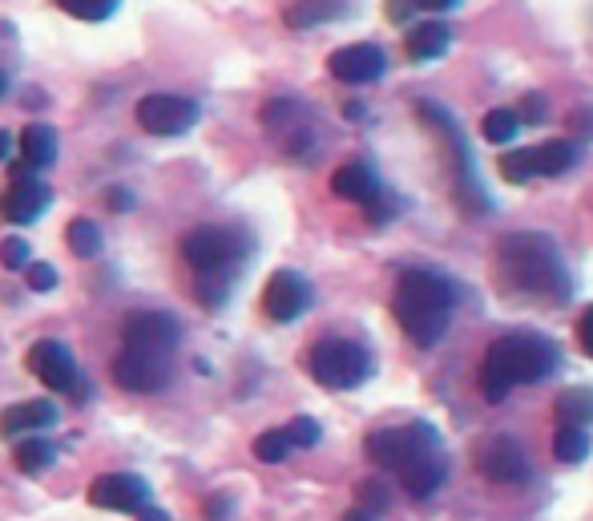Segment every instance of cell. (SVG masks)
I'll return each mask as SVG.
<instances>
[{
  "label": "cell",
  "instance_id": "43",
  "mask_svg": "<svg viewBox=\"0 0 593 521\" xmlns=\"http://www.w3.org/2000/svg\"><path fill=\"white\" fill-rule=\"evenodd\" d=\"M13 158V134L9 130H0V162Z\"/></svg>",
  "mask_w": 593,
  "mask_h": 521
},
{
  "label": "cell",
  "instance_id": "27",
  "mask_svg": "<svg viewBox=\"0 0 593 521\" xmlns=\"http://www.w3.org/2000/svg\"><path fill=\"white\" fill-rule=\"evenodd\" d=\"M481 134L493 142V146H505V142H513L521 134V118H517V109H488L485 121H481Z\"/></svg>",
  "mask_w": 593,
  "mask_h": 521
},
{
  "label": "cell",
  "instance_id": "21",
  "mask_svg": "<svg viewBox=\"0 0 593 521\" xmlns=\"http://www.w3.org/2000/svg\"><path fill=\"white\" fill-rule=\"evenodd\" d=\"M57 453H61V449H57L54 441H45V437H37V433H28L25 441L16 445L13 461L25 477H40V473H49V469L57 465Z\"/></svg>",
  "mask_w": 593,
  "mask_h": 521
},
{
  "label": "cell",
  "instance_id": "37",
  "mask_svg": "<svg viewBox=\"0 0 593 521\" xmlns=\"http://www.w3.org/2000/svg\"><path fill=\"white\" fill-rule=\"evenodd\" d=\"M290 114H295V102H290V97H278V102H271V106L263 109V121L266 126H283Z\"/></svg>",
  "mask_w": 593,
  "mask_h": 521
},
{
  "label": "cell",
  "instance_id": "31",
  "mask_svg": "<svg viewBox=\"0 0 593 521\" xmlns=\"http://www.w3.org/2000/svg\"><path fill=\"white\" fill-rule=\"evenodd\" d=\"M0 263L9 271H25L28 263H33V251H28L25 239H16V235H9V239L0 242Z\"/></svg>",
  "mask_w": 593,
  "mask_h": 521
},
{
  "label": "cell",
  "instance_id": "11",
  "mask_svg": "<svg viewBox=\"0 0 593 521\" xmlns=\"http://www.w3.org/2000/svg\"><path fill=\"white\" fill-rule=\"evenodd\" d=\"M16 178L13 187L0 194V214L9 218V223H16V227H25V223H37L40 214L49 211V202H54V190L45 187L37 178V170L33 166H16Z\"/></svg>",
  "mask_w": 593,
  "mask_h": 521
},
{
  "label": "cell",
  "instance_id": "1",
  "mask_svg": "<svg viewBox=\"0 0 593 521\" xmlns=\"http://www.w3.org/2000/svg\"><path fill=\"white\" fill-rule=\"evenodd\" d=\"M497 287L513 304L529 308H566L573 299V275L566 268V254L549 235L537 230H513L497 239Z\"/></svg>",
  "mask_w": 593,
  "mask_h": 521
},
{
  "label": "cell",
  "instance_id": "39",
  "mask_svg": "<svg viewBox=\"0 0 593 521\" xmlns=\"http://www.w3.org/2000/svg\"><path fill=\"white\" fill-rule=\"evenodd\" d=\"M578 344L593 360V308H585V316H581V323H578Z\"/></svg>",
  "mask_w": 593,
  "mask_h": 521
},
{
  "label": "cell",
  "instance_id": "35",
  "mask_svg": "<svg viewBox=\"0 0 593 521\" xmlns=\"http://www.w3.org/2000/svg\"><path fill=\"white\" fill-rule=\"evenodd\" d=\"M566 126L573 130L578 138H590L593 142V106H578V109H569V118Z\"/></svg>",
  "mask_w": 593,
  "mask_h": 521
},
{
  "label": "cell",
  "instance_id": "36",
  "mask_svg": "<svg viewBox=\"0 0 593 521\" xmlns=\"http://www.w3.org/2000/svg\"><path fill=\"white\" fill-rule=\"evenodd\" d=\"M392 214H395V199L388 194V190H380V194H376V199L368 202V218L376 223V227H380V223H388Z\"/></svg>",
  "mask_w": 593,
  "mask_h": 521
},
{
  "label": "cell",
  "instance_id": "10",
  "mask_svg": "<svg viewBox=\"0 0 593 521\" xmlns=\"http://www.w3.org/2000/svg\"><path fill=\"white\" fill-rule=\"evenodd\" d=\"M138 121H142L145 134L182 138L186 130H194L198 102L182 94H145L142 102H138Z\"/></svg>",
  "mask_w": 593,
  "mask_h": 521
},
{
  "label": "cell",
  "instance_id": "24",
  "mask_svg": "<svg viewBox=\"0 0 593 521\" xmlns=\"http://www.w3.org/2000/svg\"><path fill=\"white\" fill-rule=\"evenodd\" d=\"M573 162H578V146H573V142H566V138L541 142V146L533 150V166H537V174H549V178L573 170Z\"/></svg>",
  "mask_w": 593,
  "mask_h": 521
},
{
  "label": "cell",
  "instance_id": "7",
  "mask_svg": "<svg viewBox=\"0 0 593 521\" xmlns=\"http://www.w3.org/2000/svg\"><path fill=\"white\" fill-rule=\"evenodd\" d=\"M416 114H420L428 126H432L436 134L449 142L452 150V166H456V199L464 202V211H476V214H485L493 211V199L485 194V187L476 182V174H473V154H469V146H464V134L456 130V121H452L449 109H440L432 106V102H420L416 106Z\"/></svg>",
  "mask_w": 593,
  "mask_h": 521
},
{
  "label": "cell",
  "instance_id": "2",
  "mask_svg": "<svg viewBox=\"0 0 593 521\" xmlns=\"http://www.w3.org/2000/svg\"><path fill=\"white\" fill-rule=\"evenodd\" d=\"M364 449L376 465L395 473L416 501H428L440 485L449 482V457H444L440 433L428 421H412L404 428H380L364 441Z\"/></svg>",
  "mask_w": 593,
  "mask_h": 521
},
{
  "label": "cell",
  "instance_id": "3",
  "mask_svg": "<svg viewBox=\"0 0 593 521\" xmlns=\"http://www.w3.org/2000/svg\"><path fill=\"white\" fill-rule=\"evenodd\" d=\"M561 368V347L537 332H513L493 340L481 360L476 384L488 404H501L517 384H541Z\"/></svg>",
  "mask_w": 593,
  "mask_h": 521
},
{
  "label": "cell",
  "instance_id": "16",
  "mask_svg": "<svg viewBox=\"0 0 593 521\" xmlns=\"http://www.w3.org/2000/svg\"><path fill=\"white\" fill-rule=\"evenodd\" d=\"M90 506L114 509V513H138L150 506V485L133 473H106L90 485Z\"/></svg>",
  "mask_w": 593,
  "mask_h": 521
},
{
  "label": "cell",
  "instance_id": "32",
  "mask_svg": "<svg viewBox=\"0 0 593 521\" xmlns=\"http://www.w3.org/2000/svg\"><path fill=\"white\" fill-rule=\"evenodd\" d=\"M287 437H290V445L295 449H311V445H319V421H311V416H295L287 425Z\"/></svg>",
  "mask_w": 593,
  "mask_h": 521
},
{
  "label": "cell",
  "instance_id": "17",
  "mask_svg": "<svg viewBox=\"0 0 593 521\" xmlns=\"http://www.w3.org/2000/svg\"><path fill=\"white\" fill-rule=\"evenodd\" d=\"M380 174L371 170V162L356 158V162H343L340 170L331 174V194L343 202H359V206H368L376 194H380Z\"/></svg>",
  "mask_w": 593,
  "mask_h": 521
},
{
  "label": "cell",
  "instance_id": "33",
  "mask_svg": "<svg viewBox=\"0 0 593 521\" xmlns=\"http://www.w3.org/2000/svg\"><path fill=\"white\" fill-rule=\"evenodd\" d=\"M25 280H28V287H33V292H54V287H57V271L49 268V263H28Z\"/></svg>",
  "mask_w": 593,
  "mask_h": 521
},
{
  "label": "cell",
  "instance_id": "19",
  "mask_svg": "<svg viewBox=\"0 0 593 521\" xmlns=\"http://www.w3.org/2000/svg\"><path fill=\"white\" fill-rule=\"evenodd\" d=\"M449 40H452V28L444 25V21H428V25H416L404 37V54L412 57V61H436V57L449 49Z\"/></svg>",
  "mask_w": 593,
  "mask_h": 521
},
{
  "label": "cell",
  "instance_id": "40",
  "mask_svg": "<svg viewBox=\"0 0 593 521\" xmlns=\"http://www.w3.org/2000/svg\"><path fill=\"white\" fill-rule=\"evenodd\" d=\"M106 206H109V211H118V214L133 211V194H130V190H126V187L106 190Z\"/></svg>",
  "mask_w": 593,
  "mask_h": 521
},
{
  "label": "cell",
  "instance_id": "14",
  "mask_svg": "<svg viewBox=\"0 0 593 521\" xmlns=\"http://www.w3.org/2000/svg\"><path fill=\"white\" fill-rule=\"evenodd\" d=\"M476 469L497 485L529 482V457L513 437H488V441H481V449H476Z\"/></svg>",
  "mask_w": 593,
  "mask_h": 521
},
{
  "label": "cell",
  "instance_id": "18",
  "mask_svg": "<svg viewBox=\"0 0 593 521\" xmlns=\"http://www.w3.org/2000/svg\"><path fill=\"white\" fill-rule=\"evenodd\" d=\"M61 421L54 401H21L13 408H4L0 416V433L4 437H28V433H45V428H54Z\"/></svg>",
  "mask_w": 593,
  "mask_h": 521
},
{
  "label": "cell",
  "instance_id": "29",
  "mask_svg": "<svg viewBox=\"0 0 593 521\" xmlns=\"http://www.w3.org/2000/svg\"><path fill=\"white\" fill-rule=\"evenodd\" d=\"M69 16H78V21H109V16L118 13L121 0H57Z\"/></svg>",
  "mask_w": 593,
  "mask_h": 521
},
{
  "label": "cell",
  "instance_id": "28",
  "mask_svg": "<svg viewBox=\"0 0 593 521\" xmlns=\"http://www.w3.org/2000/svg\"><path fill=\"white\" fill-rule=\"evenodd\" d=\"M290 437L287 428H271V433H263V437H254V457L263 461V465H278V461H287L290 457Z\"/></svg>",
  "mask_w": 593,
  "mask_h": 521
},
{
  "label": "cell",
  "instance_id": "8",
  "mask_svg": "<svg viewBox=\"0 0 593 521\" xmlns=\"http://www.w3.org/2000/svg\"><path fill=\"white\" fill-rule=\"evenodd\" d=\"M25 364L40 384L61 392V396H85V388H90L78 368V356H73L69 344H61V340H37V344L28 347Z\"/></svg>",
  "mask_w": 593,
  "mask_h": 521
},
{
  "label": "cell",
  "instance_id": "38",
  "mask_svg": "<svg viewBox=\"0 0 593 521\" xmlns=\"http://www.w3.org/2000/svg\"><path fill=\"white\" fill-rule=\"evenodd\" d=\"M416 13V0H388V21L392 25H408Z\"/></svg>",
  "mask_w": 593,
  "mask_h": 521
},
{
  "label": "cell",
  "instance_id": "26",
  "mask_svg": "<svg viewBox=\"0 0 593 521\" xmlns=\"http://www.w3.org/2000/svg\"><path fill=\"white\" fill-rule=\"evenodd\" d=\"M66 242L78 259H97L102 254V227L93 218H73L66 227Z\"/></svg>",
  "mask_w": 593,
  "mask_h": 521
},
{
  "label": "cell",
  "instance_id": "23",
  "mask_svg": "<svg viewBox=\"0 0 593 521\" xmlns=\"http://www.w3.org/2000/svg\"><path fill=\"white\" fill-rule=\"evenodd\" d=\"M554 416H557V425L590 428L593 425V388L590 384L566 388V392L554 401Z\"/></svg>",
  "mask_w": 593,
  "mask_h": 521
},
{
  "label": "cell",
  "instance_id": "9",
  "mask_svg": "<svg viewBox=\"0 0 593 521\" xmlns=\"http://www.w3.org/2000/svg\"><path fill=\"white\" fill-rule=\"evenodd\" d=\"M174 364L170 352H145V347H126L118 360H114V380H118L126 392H162L170 384Z\"/></svg>",
  "mask_w": 593,
  "mask_h": 521
},
{
  "label": "cell",
  "instance_id": "42",
  "mask_svg": "<svg viewBox=\"0 0 593 521\" xmlns=\"http://www.w3.org/2000/svg\"><path fill=\"white\" fill-rule=\"evenodd\" d=\"M461 0H416V9H432V13H444V9H456Z\"/></svg>",
  "mask_w": 593,
  "mask_h": 521
},
{
  "label": "cell",
  "instance_id": "41",
  "mask_svg": "<svg viewBox=\"0 0 593 521\" xmlns=\"http://www.w3.org/2000/svg\"><path fill=\"white\" fill-rule=\"evenodd\" d=\"M230 509H235V501H230V497H214L211 506H206V518H226Z\"/></svg>",
  "mask_w": 593,
  "mask_h": 521
},
{
  "label": "cell",
  "instance_id": "4",
  "mask_svg": "<svg viewBox=\"0 0 593 521\" xmlns=\"http://www.w3.org/2000/svg\"><path fill=\"white\" fill-rule=\"evenodd\" d=\"M247 254H251V239L242 230L230 227H194L182 239V259L194 268L198 283L194 295L202 308L218 311L230 299L238 271L247 268Z\"/></svg>",
  "mask_w": 593,
  "mask_h": 521
},
{
  "label": "cell",
  "instance_id": "22",
  "mask_svg": "<svg viewBox=\"0 0 593 521\" xmlns=\"http://www.w3.org/2000/svg\"><path fill=\"white\" fill-rule=\"evenodd\" d=\"M21 162L33 170H49L57 162V130L54 126H28L21 134Z\"/></svg>",
  "mask_w": 593,
  "mask_h": 521
},
{
  "label": "cell",
  "instance_id": "15",
  "mask_svg": "<svg viewBox=\"0 0 593 521\" xmlns=\"http://www.w3.org/2000/svg\"><path fill=\"white\" fill-rule=\"evenodd\" d=\"M328 69H331V78L343 81V85H368V81L383 78L388 57H383L380 45L359 40V45H343V49H335V54L328 57Z\"/></svg>",
  "mask_w": 593,
  "mask_h": 521
},
{
  "label": "cell",
  "instance_id": "44",
  "mask_svg": "<svg viewBox=\"0 0 593 521\" xmlns=\"http://www.w3.org/2000/svg\"><path fill=\"white\" fill-rule=\"evenodd\" d=\"M9 94V73H4V69H0V97Z\"/></svg>",
  "mask_w": 593,
  "mask_h": 521
},
{
  "label": "cell",
  "instance_id": "13",
  "mask_svg": "<svg viewBox=\"0 0 593 521\" xmlns=\"http://www.w3.org/2000/svg\"><path fill=\"white\" fill-rule=\"evenodd\" d=\"M126 347H145V352H170L182 344V323L170 311H130L126 316Z\"/></svg>",
  "mask_w": 593,
  "mask_h": 521
},
{
  "label": "cell",
  "instance_id": "25",
  "mask_svg": "<svg viewBox=\"0 0 593 521\" xmlns=\"http://www.w3.org/2000/svg\"><path fill=\"white\" fill-rule=\"evenodd\" d=\"M593 441L590 433L578 425H557V437H554V457L561 461V465H581L585 457H590Z\"/></svg>",
  "mask_w": 593,
  "mask_h": 521
},
{
  "label": "cell",
  "instance_id": "5",
  "mask_svg": "<svg viewBox=\"0 0 593 521\" xmlns=\"http://www.w3.org/2000/svg\"><path fill=\"white\" fill-rule=\"evenodd\" d=\"M452 304H456V287H452L440 271L412 268L400 275V283H395L392 311L412 344L432 347L444 340V332H449Z\"/></svg>",
  "mask_w": 593,
  "mask_h": 521
},
{
  "label": "cell",
  "instance_id": "20",
  "mask_svg": "<svg viewBox=\"0 0 593 521\" xmlns=\"http://www.w3.org/2000/svg\"><path fill=\"white\" fill-rule=\"evenodd\" d=\"M347 13V0H295L283 21L290 28H316V25H331Z\"/></svg>",
  "mask_w": 593,
  "mask_h": 521
},
{
  "label": "cell",
  "instance_id": "12",
  "mask_svg": "<svg viewBox=\"0 0 593 521\" xmlns=\"http://www.w3.org/2000/svg\"><path fill=\"white\" fill-rule=\"evenodd\" d=\"M311 299H316V292H311L307 275H299V271L290 268L275 271L263 287V311L275 323H295L299 316H307Z\"/></svg>",
  "mask_w": 593,
  "mask_h": 521
},
{
  "label": "cell",
  "instance_id": "6",
  "mask_svg": "<svg viewBox=\"0 0 593 521\" xmlns=\"http://www.w3.org/2000/svg\"><path fill=\"white\" fill-rule=\"evenodd\" d=\"M307 372L316 376V384L331 388V392H352V388L368 384L371 372H376V360L356 340L331 335L307 352Z\"/></svg>",
  "mask_w": 593,
  "mask_h": 521
},
{
  "label": "cell",
  "instance_id": "30",
  "mask_svg": "<svg viewBox=\"0 0 593 521\" xmlns=\"http://www.w3.org/2000/svg\"><path fill=\"white\" fill-rule=\"evenodd\" d=\"M533 174H537V166H533V150H509L501 158L505 182H529Z\"/></svg>",
  "mask_w": 593,
  "mask_h": 521
},
{
  "label": "cell",
  "instance_id": "34",
  "mask_svg": "<svg viewBox=\"0 0 593 521\" xmlns=\"http://www.w3.org/2000/svg\"><path fill=\"white\" fill-rule=\"evenodd\" d=\"M545 114H549V102L541 94H529L525 102H521V109H517V118H521V126H537V121H545Z\"/></svg>",
  "mask_w": 593,
  "mask_h": 521
}]
</instances>
